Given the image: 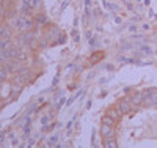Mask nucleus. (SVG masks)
Listing matches in <instances>:
<instances>
[{
  "label": "nucleus",
  "instance_id": "1",
  "mask_svg": "<svg viewBox=\"0 0 157 148\" xmlns=\"http://www.w3.org/2000/svg\"><path fill=\"white\" fill-rule=\"evenodd\" d=\"M132 107H134V104H132V101H130V98H126L118 104V110L121 112V115H126V114H129L130 110H132Z\"/></svg>",
  "mask_w": 157,
  "mask_h": 148
},
{
  "label": "nucleus",
  "instance_id": "2",
  "mask_svg": "<svg viewBox=\"0 0 157 148\" xmlns=\"http://www.w3.org/2000/svg\"><path fill=\"white\" fill-rule=\"evenodd\" d=\"M101 136H102L104 139L112 137V136H113V128H112V125L102 123V126H101Z\"/></svg>",
  "mask_w": 157,
  "mask_h": 148
},
{
  "label": "nucleus",
  "instance_id": "3",
  "mask_svg": "<svg viewBox=\"0 0 157 148\" xmlns=\"http://www.w3.org/2000/svg\"><path fill=\"white\" fill-rule=\"evenodd\" d=\"M143 98H145L143 91H137V93H134V95L130 96V101H132L134 106H140V104L143 102Z\"/></svg>",
  "mask_w": 157,
  "mask_h": 148
},
{
  "label": "nucleus",
  "instance_id": "4",
  "mask_svg": "<svg viewBox=\"0 0 157 148\" xmlns=\"http://www.w3.org/2000/svg\"><path fill=\"white\" fill-rule=\"evenodd\" d=\"M107 115H109V117H112L113 120H118V118H120V115H121V112L118 110V109H110V110L107 112Z\"/></svg>",
  "mask_w": 157,
  "mask_h": 148
},
{
  "label": "nucleus",
  "instance_id": "5",
  "mask_svg": "<svg viewBox=\"0 0 157 148\" xmlns=\"http://www.w3.org/2000/svg\"><path fill=\"white\" fill-rule=\"evenodd\" d=\"M112 137H113V136H112ZM112 137H107V139H105V142H104V145L109 146V148H115V146H116V142H115Z\"/></svg>",
  "mask_w": 157,
  "mask_h": 148
},
{
  "label": "nucleus",
  "instance_id": "6",
  "mask_svg": "<svg viewBox=\"0 0 157 148\" xmlns=\"http://www.w3.org/2000/svg\"><path fill=\"white\" fill-rule=\"evenodd\" d=\"M102 123H107V125H112L113 126V123H115V120L112 118V117H109V115H105L102 118Z\"/></svg>",
  "mask_w": 157,
  "mask_h": 148
},
{
  "label": "nucleus",
  "instance_id": "7",
  "mask_svg": "<svg viewBox=\"0 0 157 148\" xmlns=\"http://www.w3.org/2000/svg\"><path fill=\"white\" fill-rule=\"evenodd\" d=\"M8 68L13 70V71H19V65H17V63H10V65H8Z\"/></svg>",
  "mask_w": 157,
  "mask_h": 148
},
{
  "label": "nucleus",
  "instance_id": "8",
  "mask_svg": "<svg viewBox=\"0 0 157 148\" xmlns=\"http://www.w3.org/2000/svg\"><path fill=\"white\" fill-rule=\"evenodd\" d=\"M154 106H157V101H155V104H154Z\"/></svg>",
  "mask_w": 157,
  "mask_h": 148
},
{
  "label": "nucleus",
  "instance_id": "9",
  "mask_svg": "<svg viewBox=\"0 0 157 148\" xmlns=\"http://www.w3.org/2000/svg\"><path fill=\"white\" fill-rule=\"evenodd\" d=\"M0 106H2V101H0Z\"/></svg>",
  "mask_w": 157,
  "mask_h": 148
}]
</instances>
